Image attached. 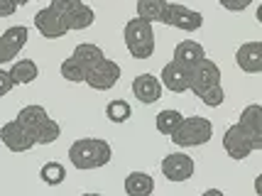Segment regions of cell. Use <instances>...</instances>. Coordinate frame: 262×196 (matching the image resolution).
<instances>
[{
  "label": "cell",
  "mask_w": 262,
  "mask_h": 196,
  "mask_svg": "<svg viewBox=\"0 0 262 196\" xmlns=\"http://www.w3.org/2000/svg\"><path fill=\"white\" fill-rule=\"evenodd\" d=\"M113 157L111 145L101 138H81L69 147V162L76 169H101Z\"/></svg>",
  "instance_id": "1"
},
{
  "label": "cell",
  "mask_w": 262,
  "mask_h": 196,
  "mask_svg": "<svg viewBox=\"0 0 262 196\" xmlns=\"http://www.w3.org/2000/svg\"><path fill=\"white\" fill-rule=\"evenodd\" d=\"M169 138L177 147H184V150L186 147H201V145H206L208 140L213 138V123L208 118L189 116L179 123V127L171 133Z\"/></svg>",
  "instance_id": "2"
},
{
  "label": "cell",
  "mask_w": 262,
  "mask_h": 196,
  "mask_svg": "<svg viewBox=\"0 0 262 196\" xmlns=\"http://www.w3.org/2000/svg\"><path fill=\"white\" fill-rule=\"evenodd\" d=\"M123 37H125L127 52L135 59H149L155 54V30H152V23H147V20H142V17L127 20Z\"/></svg>",
  "instance_id": "3"
},
{
  "label": "cell",
  "mask_w": 262,
  "mask_h": 196,
  "mask_svg": "<svg viewBox=\"0 0 262 196\" xmlns=\"http://www.w3.org/2000/svg\"><path fill=\"white\" fill-rule=\"evenodd\" d=\"M223 150L228 152L230 160H245L252 152L262 150V133L260 135H250L243 125H230L223 133Z\"/></svg>",
  "instance_id": "4"
},
{
  "label": "cell",
  "mask_w": 262,
  "mask_h": 196,
  "mask_svg": "<svg viewBox=\"0 0 262 196\" xmlns=\"http://www.w3.org/2000/svg\"><path fill=\"white\" fill-rule=\"evenodd\" d=\"M162 25L177 27V30H182V32H196V30H201V25H204V15L199 10L186 8V5H179V3H167Z\"/></svg>",
  "instance_id": "5"
},
{
  "label": "cell",
  "mask_w": 262,
  "mask_h": 196,
  "mask_svg": "<svg viewBox=\"0 0 262 196\" xmlns=\"http://www.w3.org/2000/svg\"><path fill=\"white\" fill-rule=\"evenodd\" d=\"M0 142L12 152H27L37 145L34 133L30 130V127L20 125L17 120H8L5 125L0 127Z\"/></svg>",
  "instance_id": "6"
},
{
  "label": "cell",
  "mask_w": 262,
  "mask_h": 196,
  "mask_svg": "<svg viewBox=\"0 0 262 196\" xmlns=\"http://www.w3.org/2000/svg\"><path fill=\"white\" fill-rule=\"evenodd\" d=\"M120 79V67L115 64L113 59L103 57L96 67L86 71V83L91 86L93 91H111Z\"/></svg>",
  "instance_id": "7"
},
{
  "label": "cell",
  "mask_w": 262,
  "mask_h": 196,
  "mask_svg": "<svg viewBox=\"0 0 262 196\" xmlns=\"http://www.w3.org/2000/svg\"><path fill=\"white\" fill-rule=\"evenodd\" d=\"M27 39H30V30H27V27H23V25L8 27V30L0 35V67L17 57L25 49Z\"/></svg>",
  "instance_id": "8"
},
{
  "label": "cell",
  "mask_w": 262,
  "mask_h": 196,
  "mask_svg": "<svg viewBox=\"0 0 262 196\" xmlns=\"http://www.w3.org/2000/svg\"><path fill=\"white\" fill-rule=\"evenodd\" d=\"M194 169L196 164L186 152H171L162 160V174L169 182H186V179L194 177Z\"/></svg>",
  "instance_id": "9"
},
{
  "label": "cell",
  "mask_w": 262,
  "mask_h": 196,
  "mask_svg": "<svg viewBox=\"0 0 262 196\" xmlns=\"http://www.w3.org/2000/svg\"><path fill=\"white\" fill-rule=\"evenodd\" d=\"M221 83V69L216 61L211 59H201L196 67H191V81H189V91L199 96L201 91H206L208 86Z\"/></svg>",
  "instance_id": "10"
},
{
  "label": "cell",
  "mask_w": 262,
  "mask_h": 196,
  "mask_svg": "<svg viewBox=\"0 0 262 196\" xmlns=\"http://www.w3.org/2000/svg\"><path fill=\"white\" fill-rule=\"evenodd\" d=\"M34 27H37V32L42 37H47V39H59V37H64L69 32L67 20H64L59 12L52 10L49 5L34 15Z\"/></svg>",
  "instance_id": "11"
},
{
  "label": "cell",
  "mask_w": 262,
  "mask_h": 196,
  "mask_svg": "<svg viewBox=\"0 0 262 196\" xmlns=\"http://www.w3.org/2000/svg\"><path fill=\"white\" fill-rule=\"evenodd\" d=\"M189 81H191V69L182 67L179 61L171 59L169 64H164L162 69V76H160V83L171 93H184L189 91Z\"/></svg>",
  "instance_id": "12"
},
{
  "label": "cell",
  "mask_w": 262,
  "mask_h": 196,
  "mask_svg": "<svg viewBox=\"0 0 262 196\" xmlns=\"http://www.w3.org/2000/svg\"><path fill=\"white\" fill-rule=\"evenodd\" d=\"M235 64L245 74H260L262 71V42L255 39V42L240 45L238 52H235Z\"/></svg>",
  "instance_id": "13"
},
{
  "label": "cell",
  "mask_w": 262,
  "mask_h": 196,
  "mask_svg": "<svg viewBox=\"0 0 262 196\" xmlns=\"http://www.w3.org/2000/svg\"><path fill=\"white\" fill-rule=\"evenodd\" d=\"M133 93H135V98L140 103L152 105L160 101L162 83H160V79L152 76V74H140V76H135V81H133Z\"/></svg>",
  "instance_id": "14"
},
{
  "label": "cell",
  "mask_w": 262,
  "mask_h": 196,
  "mask_svg": "<svg viewBox=\"0 0 262 196\" xmlns=\"http://www.w3.org/2000/svg\"><path fill=\"white\" fill-rule=\"evenodd\" d=\"M201 59H206V49L199 42H194V39H184V42H179L174 47V61H179L186 69L196 67Z\"/></svg>",
  "instance_id": "15"
},
{
  "label": "cell",
  "mask_w": 262,
  "mask_h": 196,
  "mask_svg": "<svg viewBox=\"0 0 262 196\" xmlns=\"http://www.w3.org/2000/svg\"><path fill=\"white\" fill-rule=\"evenodd\" d=\"M10 79L15 86H25V83H32L37 76H39V67L34 64L32 59H17L12 61V67L8 69Z\"/></svg>",
  "instance_id": "16"
},
{
  "label": "cell",
  "mask_w": 262,
  "mask_h": 196,
  "mask_svg": "<svg viewBox=\"0 0 262 196\" xmlns=\"http://www.w3.org/2000/svg\"><path fill=\"white\" fill-rule=\"evenodd\" d=\"M125 191L130 196H149L155 191V179L147 172H130L125 177Z\"/></svg>",
  "instance_id": "17"
},
{
  "label": "cell",
  "mask_w": 262,
  "mask_h": 196,
  "mask_svg": "<svg viewBox=\"0 0 262 196\" xmlns=\"http://www.w3.org/2000/svg\"><path fill=\"white\" fill-rule=\"evenodd\" d=\"M64 20H67L69 32H81V30H89V27L96 23V12H93V8H89L86 3H81L79 8L74 12H69Z\"/></svg>",
  "instance_id": "18"
},
{
  "label": "cell",
  "mask_w": 262,
  "mask_h": 196,
  "mask_svg": "<svg viewBox=\"0 0 262 196\" xmlns=\"http://www.w3.org/2000/svg\"><path fill=\"white\" fill-rule=\"evenodd\" d=\"M71 57L79 61L83 69L89 71L91 67H96L98 61H101L105 54H103V49L98 45H91V42H81V45L74 47V52H71Z\"/></svg>",
  "instance_id": "19"
},
{
  "label": "cell",
  "mask_w": 262,
  "mask_h": 196,
  "mask_svg": "<svg viewBox=\"0 0 262 196\" xmlns=\"http://www.w3.org/2000/svg\"><path fill=\"white\" fill-rule=\"evenodd\" d=\"M167 3L169 0H137V17H142L147 23H162Z\"/></svg>",
  "instance_id": "20"
},
{
  "label": "cell",
  "mask_w": 262,
  "mask_h": 196,
  "mask_svg": "<svg viewBox=\"0 0 262 196\" xmlns=\"http://www.w3.org/2000/svg\"><path fill=\"white\" fill-rule=\"evenodd\" d=\"M238 125H243L250 135H260L262 133V105L260 103L245 105V108H243V113H240Z\"/></svg>",
  "instance_id": "21"
},
{
  "label": "cell",
  "mask_w": 262,
  "mask_h": 196,
  "mask_svg": "<svg viewBox=\"0 0 262 196\" xmlns=\"http://www.w3.org/2000/svg\"><path fill=\"white\" fill-rule=\"evenodd\" d=\"M47 118H49V113H47V108H45V105L32 103V105H25L23 111L17 113V118H15V120H17L20 125L30 127V130L34 133V130L39 127V123H42V120H47Z\"/></svg>",
  "instance_id": "22"
},
{
  "label": "cell",
  "mask_w": 262,
  "mask_h": 196,
  "mask_svg": "<svg viewBox=\"0 0 262 196\" xmlns=\"http://www.w3.org/2000/svg\"><path fill=\"white\" fill-rule=\"evenodd\" d=\"M182 120H184V116L179 113V111H174V108H164V111H160L157 118H155V127H157V133H160V135H167V138H169L171 133L179 127Z\"/></svg>",
  "instance_id": "23"
},
{
  "label": "cell",
  "mask_w": 262,
  "mask_h": 196,
  "mask_svg": "<svg viewBox=\"0 0 262 196\" xmlns=\"http://www.w3.org/2000/svg\"><path fill=\"white\" fill-rule=\"evenodd\" d=\"M61 138V127L54 118H47L39 123V127L34 130V140H37V145H52V142H57Z\"/></svg>",
  "instance_id": "24"
},
{
  "label": "cell",
  "mask_w": 262,
  "mask_h": 196,
  "mask_svg": "<svg viewBox=\"0 0 262 196\" xmlns=\"http://www.w3.org/2000/svg\"><path fill=\"white\" fill-rule=\"evenodd\" d=\"M130 116H133V108H130L127 101L115 98V101H111V103L105 105V118H108L111 123H118V125H120V123H127Z\"/></svg>",
  "instance_id": "25"
},
{
  "label": "cell",
  "mask_w": 262,
  "mask_h": 196,
  "mask_svg": "<svg viewBox=\"0 0 262 196\" xmlns=\"http://www.w3.org/2000/svg\"><path fill=\"white\" fill-rule=\"evenodd\" d=\"M39 177H42V182L49 186H57L64 182V177H67V169H64V164L61 162H47L45 167L39 169Z\"/></svg>",
  "instance_id": "26"
},
{
  "label": "cell",
  "mask_w": 262,
  "mask_h": 196,
  "mask_svg": "<svg viewBox=\"0 0 262 196\" xmlns=\"http://www.w3.org/2000/svg\"><path fill=\"white\" fill-rule=\"evenodd\" d=\"M59 71H61V76H64L67 81H71V83H81V81H86V69H83L74 57L64 59V61H61V67H59Z\"/></svg>",
  "instance_id": "27"
},
{
  "label": "cell",
  "mask_w": 262,
  "mask_h": 196,
  "mask_svg": "<svg viewBox=\"0 0 262 196\" xmlns=\"http://www.w3.org/2000/svg\"><path fill=\"white\" fill-rule=\"evenodd\" d=\"M196 98H201L204 105H208V108H218V105H223V101H226V91H223L221 83H213V86H208L206 91L199 93Z\"/></svg>",
  "instance_id": "28"
},
{
  "label": "cell",
  "mask_w": 262,
  "mask_h": 196,
  "mask_svg": "<svg viewBox=\"0 0 262 196\" xmlns=\"http://www.w3.org/2000/svg\"><path fill=\"white\" fill-rule=\"evenodd\" d=\"M81 3H83V0H52V3H49V8H52L54 12H59L61 17H67L69 12H74Z\"/></svg>",
  "instance_id": "29"
},
{
  "label": "cell",
  "mask_w": 262,
  "mask_h": 196,
  "mask_svg": "<svg viewBox=\"0 0 262 196\" xmlns=\"http://www.w3.org/2000/svg\"><path fill=\"white\" fill-rule=\"evenodd\" d=\"M218 3H221V8H226L230 12H240L252 5V0H218Z\"/></svg>",
  "instance_id": "30"
},
{
  "label": "cell",
  "mask_w": 262,
  "mask_h": 196,
  "mask_svg": "<svg viewBox=\"0 0 262 196\" xmlns=\"http://www.w3.org/2000/svg\"><path fill=\"white\" fill-rule=\"evenodd\" d=\"M15 89V83H12V79H10V74L0 67V96H8V93Z\"/></svg>",
  "instance_id": "31"
},
{
  "label": "cell",
  "mask_w": 262,
  "mask_h": 196,
  "mask_svg": "<svg viewBox=\"0 0 262 196\" xmlns=\"http://www.w3.org/2000/svg\"><path fill=\"white\" fill-rule=\"evenodd\" d=\"M15 10H17V5L12 0H0V17H10L15 15Z\"/></svg>",
  "instance_id": "32"
},
{
  "label": "cell",
  "mask_w": 262,
  "mask_h": 196,
  "mask_svg": "<svg viewBox=\"0 0 262 196\" xmlns=\"http://www.w3.org/2000/svg\"><path fill=\"white\" fill-rule=\"evenodd\" d=\"M12 3H15V5H17V8H20V5H27V3H30V0H12Z\"/></svg>",
  "instance_id": "33"
}]
</instances>
